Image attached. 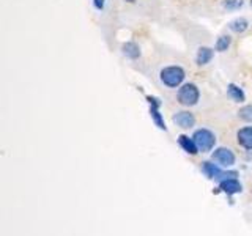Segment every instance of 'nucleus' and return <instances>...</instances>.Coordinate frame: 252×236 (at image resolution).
<instances>
[{
  "instance_id": "9d476101",
  "label": "nucleus",
  "mask_w": 252,
  "mask_h": 236,
  "mask_svg": "<svg viewBox=\"0 0 252 236\" xmlns=\"http://www.w3.org/2000/svg\"><path fill=\"white\" fill-rule=\"evenodd\" d=\"M178 142H180V145L183 147V149L186 153H189V154H195L197 153V145H195V142H194V139H189L188 136H180L178 137Z\"/></svg>"
},
{
  "instance_id": "9b49d317",
  "label": "nucleus",
  "mask_w": 252,
  "mask_h": 236,
  "mask_svg": "<svg viewBox=\"0 0 252 236\" xmlns=\"http://www.w3.org/2000/svg\"><path fill=\"white\" fill-rule=\"evenodd\" d=\"M213 59V51L210 47H200L197 52V65H207V63Z\"/></svg>"
},
{
  "instance_id": "2eb2a0df",
  "label": "nucleus",
  "mask_w": 252,
  "mask_h": 236,
  "mask_svg": "<svg viewBox=\"0 0 252 236\" xmlns=\"http://www.w3.org/2000/svg\"><path fill=\"white\" fill-rule=\"evenodd\" d=\"M230 36H220L219 39H218V43H216V51H219V52H224V51H227L228 49V46H230Z\"/></svg>"
},
{
  "instance_id": "a211bd4d",
  "label": "nucleus",
  "mask_w": 252,
  "mask_h": 236,
  "mask_svg": "<svg viewBox=\"0 0 252 236\" xmlns=\"http://www.w3.org/2000/svg\"><path fill=\"white\" fill-rule=\"evenodd\" d=\"M93 2H94V6H96L98 10H102V8H104L106 0H93Z\"/></svg>"
},
{
  "instance_id": "7ed1b4c3",
  "label": "nucleus",
  "mask_w": 252,
  "mask_h": 236,
  "mask_svg": "<svg viewBox=\"0 0 252 236\" xmlns=\"http://www.w3.org/2000/svg\"><path fill=\"white\" fill-rule=\"evenodd\" d=\"M194 142H195V145L197 148L200 149V151H210V149L215 147V136L208 131V129H199V131H195L194 134Z\"/></svg>"
},
{
  "instance_id": "20e7f679",
  "label": "nucleus",
  "mask_w": 252,
  "mask_h": 236,
  "mask_svg": "<svg viewBox=\"0 0 252 236\" xmlns=\"http://www.w3.org/2000/svg\"><path fill=\"white\" fill-rule=\"evenodd\" d=\"M202 170L203 173L207 175L208 178H215V179H228L230 177H236V172H228V173H224L220 172L215 164H210V162H203L202 164Z\"/></svg>"
},
{
  "instance_id": "0eeeda50",
  "label": "nucleus",
  "mask_w": 252,
  "mask_h": 236,
  "mask_svg": "<svg viewBox=\"0 0 252 236\" xmlns=\"http://www.w3.org/2000/svg\"><path fill=\"white\" fill-rule=\"evenodd\" d=\"M173 121H175L180 128H192L194 123H195V118L192 114H189V112H178L175 117H173Z\"/></svg>"
},
{
  "instance_id": "39448f33",
  "label": "nucleus",
  "mask_w": 252,
  "mask_h": 236,
  "mask_svg": "<svg viewBox=\"0 0 252 236\" xmlns=\"http://www.w3.org/2000/svg\"><path fill=\"white\" fill-rule=\"evenodd\" d=\"M213 159L219 162L220 165H224V167H230V165L235 164V154L228 148H218L213 153Z\"/></svg>"
},
{
  "instance_id": "f8f14e48",
  "label": "nucleus",
  "mask_w": 252,
  "mask_h": 236,
  "mask_svg": "<svg viewBox=\"0 0 252 236\" xmlns=\"http://www.w3.org/2000/svg\"><path fill=\"white\" fill-rule=\"evenodd\" d=\"M123 54L129 59H137L140 55V49L136 43H126L123 44Z\"/></svg>"
},
{
  "instance_id": "4468645a",
  "label": "nucleus",
  "mask_w": 252,
  "mask_h": 236,
  "mask_svg": "<svg viewBox=\"0 0 252 236\" xmlns=\"http://www.w3.org/2000/svg\"><path fill=\"white\" fill-rule=\"evenodd\" d=\"M246 29H248V21L243 18H238L230 22V30H233L235 33H243Z\"/></svg>"
},
{
  "instance_id": "6ab92c4d",
  "label": "nucleus",
  "mask_w": 252,
  "mask_h": 236,
  "mask_svg": "<svg viewBox=\"0 0 252 236\" xmlns=\"http://www.w3.org/2000/svg\"><path fill=\"white\" fill-rule=\"evenodd\" d=\"M128 2H134V0H128Z\"/></svg>"
},
{
  "instance_id": "dca6fc26",
  "label": "nucleus",
  "mask_w": 252,
  "mask_h": 236,
  "mask_svg": "<svg viewBox=\"0 0 252 236\" xmlns=\"http://www.w3.org/2000/svg\"><path fill=\"white\" fill-rule=\"evenodd\" d=\"M240 117L243 118L244 121H251L252 123V106H246V107H243L240 109Z\"/></svg>"
},
{
  "instance_id": "aec40b11",
  "label": "nucleus",
  "mask_w": 252,
  "mask_h": 236,
  "mask_svg": "<svg viewBox=\"0 0 252 236\" xmlns=\"http://www.w3.org/2000/svg\"><path fill=\"white\" fill-rule=\"evenodd\" d=\"M251 5H252V0H251Z\"/></svg>"
},
{
  "instance_id": "f03ea898",
  "label": "nucleus",
  "mask_w": 252,
  "mask_h": 236,
  "mask_svg": "<svg viewBox=\"0 0 252 236\" xmlns=\"http://www.w3.org/2000/svg\"><path fill=\"white\" fill-rule=\"evenodd\" d=\"M178 101L183 106H194L199 101V90L194 84H186L178 91Z\"/></svg>"
},
{
  "instance_id": "1a4fd4ad",
  "label": "nucleus",
  "mask_w": 252,
  "mask_h": 236,
  "mask_svg": "<svg viewBox=\"0 0 252 236\" xmlns=\"http://www.w3.org/2000/svg\"><path fill=\"white\" fill-rule=\"evenodd\" d=\"M238 142L244 148L252 149V128H243L238 132Z\"/></svg>"
},
{
  "instance_id": "423d86ee",
  "label": "nucleus",
  "mask_w": 252,
  "mask_h": 236,
  "mask_svg": "<svg viewBox=\"0 0 252 236\" xmlns=\"http://www.w3.org/2000/svg\"><path fill=\"white\" fill-rule=\"evenodd\" d=\"M147 99H148V102H150V114H152V117H153V120H155L156 126H158L159 129H164V131H165V123H164V120H162L161 114L158 112V107H159V99L152 98V96H148Z\"/></svg>"
},
{
  "instance_id": "f3484780",
  "label": "nucleus",
  "mask_w": 252,
  "mask_h": 236,
  "mask_svg": "<svg viewBox=\"0 0 252 236\" xmlns=\"http://www.w3.org/2000/svg\"><path fill=\"white\" fill-rule=\"evenodd\" d=\"M224 6L227 10H238V8L243 6V0H225Z\"/></svg>"
},
{
  "instance_id": "f257e3e1",
  "label": "nucleus",
  "mask_w": 252,
  "mask_h": 236,
  "mask_svg": "<svg viewBox=\"0 0 252 236\" xmlns=\"http://www.w3.org/2000/svg\"><path fill=\"white\" fill-rule=\"evenodd\" d=\"M185 79V71L180 66H169L161 71V81L167 87H178Z\"/></svg>"
},
{
  "instance_id": "ddd939ff",
  "label": "nucleus",
  "mask_w": 252,
  "mask_h": 236,
  "mask_svg": "<svg viewBox=\"0 0 252 236\" xmlns=\"http://www.w3.org/2000/svg\"><path fill=\"white\" fill-rule=\"evenodd\" d=\"M228 94H230V98L232 99H235L236 102H243L244 101V93H243V90L240 88V87H236L235 84H230L228 85Z\"/></svg>"
},
{
  "instance_id": "6e6552de",
  "label": "nucleus",
  "mask_w": 252,
  "mask_h": 236,
  "mask_svg": "<svg viewBox=\"0 0 252 236\" xmlns=\"http://www.w3.org/2000/svg\"><path fill=\"white\" fill-rule=\"evenodd\" d=\"M220 189L227 194H236V192H241L243 187L235 178H228V179H224L222 183H220Z\"/></svg>"
}]
</instances>
